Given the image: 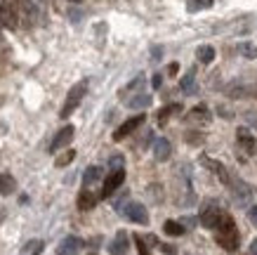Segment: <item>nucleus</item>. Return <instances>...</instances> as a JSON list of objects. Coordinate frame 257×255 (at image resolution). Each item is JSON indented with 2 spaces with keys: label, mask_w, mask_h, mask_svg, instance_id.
I'll use <instances>...</instances> for the list:
<instances>
[{
  "label": "nucleus",
  "mask_w": 257,
  "mask_h": 255,
  "mask_svg": "<svg viewBox=\"0 0 257 255\" xmlns=\"http://www.w3.org/2000/svg\"><path fill=\"white\" fill-rule=\"evenodd\" d=\"M163 229H165V234H170V236H182V234H184V224L175 222V220H168Z\"/></svg>",
  "instance_id": "21"
},
{
  "label": "nucleus",
  "mask_w": 257,
  "mask_h": 255,
  "mask_svg": "<svg viewBox=\"0 0 257 255\" xmlns=\"http://www.w3.org/2000/svg\"><path fill=\"white\" fill-rule=\"evenodd\" d=\"M196 57H198V62L210 64L212 59H215V50H212L210 45H201L198 47V52H196Z\"/></svg>",
  "instance_id": "20"
},
{
  "label": "nucleus",
  "mask_w": 257,
  "mask_h": 255,
  "mask_svg": "<svg viewBox=\"0 0 257 255\" xmlns=\"http://www.w3.org/2000/svg\"><path fill=\"white\" fill-rule=\"evenodd\" d=\"M73 3H78V0H73Z\"/></svg>",
  "instance_id": "35"
},
{
  "label": "nucleus",
  "mask_w": 257,
  "mask_h": 255,
  "mask_svg": "<svg viewBox=\"0 0 257 255\" xmlns=\"http://www.w3.org/2000/svg\"><path fill=\"white\" fill-rule=\"evenodd\" d=\"M161 83H163V78L156 73V76H154V80H151V85H154V88H161Z\"/></svg>",
  "instance_id": "31"
},
{
  "label": "nucleus",
  "mask_w": 257,
  "mask_h": 255,
  "mask_svg": "<svg viewBox=\"0 0 257 255\" xmlns=\"http://www.w3.org/2000/svg\"><path fill=\"white\" fill-rule=\"evenodd\" d=\"M144 123V114H137V116H133V118H127V121H125L123 125H120V128H118L116 132H113V139H123V137H127V135H130V132H135L137 130V128H140V125Z\"/></svg>",
  "instance_id": "6"
},
{
  "label": "nucleus",
  "mask_w": 257,
  "mask_h": 255,
  "mask_svg": "<svg viewBox=\"0 0 257 255\" xmlns=\"http://www.w3.org/2000/svg\"><path fill=\"white\" fill-rule=\"evenodd\" d=\"M97 206V194L92 192H80L78 194V208L80 210H90Z\"/></svg>",
  "instance_id": "16"
},
{
  "label": "nucleus",
  "mask_w": 257,
  "mask_h": 255,
  "mask_svg": "<svg viewBox=\"0 0 257 255\" xmlns=\"http://www.w3.org/2000/svg\"><path fill=\"white\" fill-rule=\"evenodd\" d=\"M177 111H179V104H168L165 109H161V111H158V123L165 125V121H168L172 114H177Z\"/></svg>",
  "instance_id": "22"
},
{
  "label": "nucleus",
  "mask_w": 257,
  "mask_h": 255,
  "mask_svg": "<svg viewBox=\"0 0 257 255\" xmlns=\"http://www.w3.org/2000/svg\"><path fill=\"white\" fill-rule=\"evenodd\" d=\"M177 69H179L177 64H170V66H168V71H170V76H175V73H177Z\"/></svg>",
  "instance_id": "33"
},
{
  "label": "nucleus",
  "mask_w": 257,
  "mask_h": 255,
  "mask_svg": "<svg viewBox=\"0 0 257 255\" xmlns=\"http://www.w3.org/2000/svg\"><path fill=\"white\" fill-rule=\"evenodd\" d=\"M224 217H226L224 210H219V208H205L201 213V224H203V227H208V229H217Z\"/></svg>",
  "instance_id": "5"
},
{
  "label": "nucleus",
  "mask_w": 257,
  "mask_h": 255,
  "mask_svg": "<svg viewBox=\"0 0 257 255\" xmlns=\"http://www.w3.org/2000/svg\"><path fill=\"white\" fill-rule=\"evenodd\" d=\"M179 88H182V93H184V95H194L196 93V76H194V71H189L187 76L179 80Z\"/></svg>",
  "instance_id": "19"
},
{
  "label": "nucleus",
  "mask_w": 257,
  "mask_h": 255,
  "mask_svg": "<svg viewBox=\"0 0 257 255\" xmlns=\"http://www.w3.org/2000/svg\"><path fill=\"white\" fill-rule=\"evenodd\" d=\"M43 253V241H31L24 248V255H40Z\"/></svg>",
  "instance_id": "25"
},
{
  "label": "nucleus",
  "mask_w": 257,
  "mask_h": 255,
  "mask_svg": "<svg viewBox=\"0 0 257 255\" xmlns=\"http://www.w3.org/2000/svg\"><path fill=\"white\" fill-rule=\"evenodd\" d=\"M161 248H163L165 253H170V255H172V253H175V248H172V246H161Z\"/></svg>",
  "instance_id": "34"
},
{
  "label": "nucleus",
  "mask_w": 257,
  "mask_h": 255,
  "mask_svg": "<svg viewBox=\"0 0 257 255\" xmlns=\"http://www.w3.org/2000/svg\"><path fill=\"white\" fill-rule=\"evenodd\" d=\"M125 182V173L123 170H113L109 178H106V182H104V187H101V196H111V194L116 192L118 187Z\"/></svg>",
  "instance_id": "8"
},
{
  "label": "nucleus",
  "mask_w": 257,
  "mask_h": 255,
  "mask_svg": "<svg viewBox=\"0 0 257 255\" xmlns=\"http://www.w3.org/2000/svg\"><path fill=\"white\" fill-rule=\"evenodd\" d=\"M203 165L210 170V173H215V175H217L224 185H231V182H229V173H226L224 165H222L219 161H212V158H208V156H203Z\"/></svg>",
  "instance_id": "12"
},
{
  "label": "nucleus",
  "mask_w": 257,
  "mask_h": 255,
  "mask_svg": "<svg viewBox=\"0 0 257 255\" xmlns=\"http://www.w3.org/2000/svg\"><path fill=\"white\" fill-rule=\"evenodd\" d=\"M241 52L245 54V57H250V59H252V57H257V47L250 45V43H243V45H241Z\"/></svg>",
  "instance_id": "27"
},
{
  "label": "nucleus",
  "mask_w": 257,
  "mask_h": 255,
  "mask_svg": "<svg viewBox=\"0 0 257 255\" xmlns=\"http://www.w3.org/2000/svg\"><path fill=\"white\" fill-rule=\"evenodd\" d=\"M212 8V0H189V12H198V10Z\"/></svg>",
  "instance_id": "24"
},
{
  "label": "nucleus",
  "mask_w": 257,
  "mask_h": 255,
  "mask_svg": "<svg viewBox=\"0 0 257 255\" xmlns=\"http://www.w3.org/2000/svg\"><path fill=\"white\" fill-rule=\"evenodd\" d=\"M85 93H87V80H80V83L73 85V88L69 90V95H66V102H64V109L59 111V116L69 118L71 114L78 109V104H80V100L85 97Z\"/></svg>",
  "instance_id": "2"
},
{
  "label": "nucleus",
  "mask_w": 257,
  "mask_h": 255,
  "mask_svg": "<svg viewBox=\"0 0 257 255\" xmlns=\"http://www.w3.org/2000/svg\"><path fill=\"white\" fill-rule=\"evenodd\" d=\"M15 189H17L15 178L8 175V173H0V196H10Z\"/></svg>",
  "instance_id": "14"
},
{
  "label": "nucleus",
  "mask_w": 257,
  "mask_h": 255,
  "mask_svg": "<svg viewBox=\"0 0 257 255\" xmlns=\"http://www.w3.org/2000/svg\"><path fill=\"white\" fill-rule=\"evenodd\" d=\"M80 248H83V241L78 236H66L57 248V255H78Z\"/></svg>",
  "instance_id": "10"
},
{
  "label": "nucleus",
  "mask_w": 257,
  "mask_h": 255,
  "mask_svg": "<svg viewBox=\"0 0 257 255\" xmlns=\"http://www.w3.org/2000/svg\"><path fill=\"white\" fill-rule=\"evenodd\" d=\"M135 243H137V250H140V255H149V248H147V241L142 239V236H135Z\"/></svg>",
  "instance_id": "28"
},
{
  "label": "nucleus",
  "mask_w": 257,
  "mask_h": 255,
  "mask_svg": "<svg viewBox=\"0 0 257 255\" xmlns=\"http://www.w3.org/2000/svg\"><path fill=\"white\" fill-rule=\"evenodd\" d=\"M101 175H104V170L99 168V165H90V168L83 173V182L85 185H94V182H99Z\"/></svg>",
  "instance_id": "18"
},
{
  "label": "nucleus",
  "mask_w": 257,
  "mask_h": 255,
  "mask_svg": "<svg viewBox=\"0 0 257 255\" xmlns=\"http://www.w3.org/2000/svg\"><path fill=\"white\" fill-rule=\"evenodd\" d=\"M71 139H73V125H64L62 130L55 135V139H52L50 151H59V149H64L66 144H71Z\"/></svg>",
  "instance_id": "7"
},
{
  "label": "nucleus",
  "mask_w": 257,
  "mask_h": 255,
  "mask_svg": "<svg viewBox=\"0 0 257 255\" xmlns=\"http://www.w3.org/2000/svg\"><path fill=\"white\" fill-rule=\"evenodd\" d=\"M109 165H111L113 170H123V168H120V165H123V156H111Z\"/></svg>",
  "instance_id": "29"
},
{
  "label": "nucleus",
  "mask_w": 257,
  "mask_h": 255,
  "mask_svg": "<svg viewBox=\"0 0 257 255\" xmlns=\"http://www.w3.org/2000/svg\"><path fill=\"white\" fill-rule=\"evenodd\" d=\"M250 255H257V239L250 243Z\"/></svg>",
  "instance_id": "32"
},
{
  "label": "nucleus",
  "mask_w": 257,
  "mask_h": 255,
  "mask_svg": "<svg viewBox=\"0 0 257 255\" xmlns=\"http://www.w3.org/2000/svg\"><path fill=\"white\" fill-rule=\"evenodd\" d=\"M0 24L5 26V29H17V24H19V12L12 3H0Z\"/></svg>",
  "instance_id": "4"
},
{
  "label": "nucleus",
  "mask_w": 257,
  "mask_h": 255,
  "mask_svg": "<svg viewBox=\"0 0 257 255\" xmlns=\"http://www.w3.org/2000/svg\"><path fill=\"white\" fill-rule=\"evenodd\" d=\"M73 158H76V151H73V149H69V151H64L62 156H57V165H59V168H64V165H69Z\"/></svg>",
  "instance_id": "26"
},
{
  "label": "nucleus",
  "mask_w": 257,
  "mask_h": 255,
  "mask_svg": "<svg viewBox=\"0 0 257 255\" xmlns=\"http://www.w3.org/2000/svg\"><path fill=\"white\" fill-rule=\"evenodd\" d=\"M127 248H130V239H127V234H125V232H118L116 239L111 241L109 253L111 255H125V253H127Z\"/></svg>",
  "instance_id": "11"
},
{
  "label": "nucleus",
  "mask_w": 257,
  "mask_h": 255,
  "mask_svg": "<svg viewBox=\"0 0 257 255\" xmlns=\"http://www.w3.org/2000/svg\"><path fill=\"white\" fill-rule=\"evenodd\" d=\"M170 154H172V144L165 137H161V139L154 142V156H156L158 161H168Z\"/></svg>",
  "instance_id": "13"
},
{
  "label": "nucleus",
  "mask_w": 257,
  "mask_h": 255,
  "mask_svg": "<svg viewBox=\"0 0 257 255\" xmlns=\"http://www.w3.org/2000/svg\"><path fill=\"white\" fill-rule=\"evenodd\" d=\"M238 142H241V147L248 151V154H257V139L255 137H250L245 130L238 132Z\"/></svg>",
  "instance_id": "17"
},
{
  "label": "nucleus",
  "mask_w": 257,
  "mask_h": 255,
  "mask_svg": "<svg viewBox=\"0 0 257 255\" xmlns=\"http://www.w3.org/2000/svg\"><path fill=\"white\" fill-rule=\"evenodd\" d=\"M250 199H252V189H250L245 182L236 180V185H234V203L243 208V206H248Z\"/></svg>",
  "instance_id": "9"
},
{
  "label": "nucleus",
  "mask_w": 257,
  "mask_h": 255,
  "mask_svg": "<svg viewBox=\"0 0 257 255\" xmlns=\"http://www.w3.org/2000/svg\"><path fill=\"white\" fill-rule=\"evenodd\" d=\"M187 118H189V123H210V111L205 107H196Z\"/></svg>",
  "instance_id": "15"
},
{
  "label": "nucleus",
  "mask_w": 257,
  "mask_h": 255,
  "mask_svg": "<svg viewBox=\"0 0 257 255\" xmlns=\"http://www.w3.org/2000/svg\"><path fill=\"white\" fill-rule=\"evenodd\" d=\"M120 213H123L130 222H137V224H147L149 222V213H147V208H144L142 203L130 201L127 206H123V208H120Z\"/></svg>",
  "instance_id": "3"
},
{
  "label": "nucleus",
  "mask_w": 257,
  "mask_h": 255,
  "mask_svg": "<svg viewBox=\"0 0 257 255\" xmlns=\"http://www.w3.org/2000/svg\"><path fill=\"white\" fill-rule=\"evenodd\" d=\"M151 104V95H137L130 100V107L133 109H142V107H149Z\"/></svg>",
  "instance_id": "23"
},
{
  "label": "nucleus",
  "mask_w": 257,
  "mask_h": 255,
  "mask_svg": "<svg viewBox=\"0 0 257 255\" xmlns=\"http://www.w3.org/2000/svg\"><path fill=\"white\" fill-rule=\"evenodd\" d=\"M248 217H250V222L257 227V206H250V210H248Z\"/></svg>",
  "instance_id": "30"
},
{
  "label": "nucleus",
  "mask_w": 257,
  "mask_h": 255,
  "mask_svg": "<svg viewBox=\"0 0 257 255\" xmlns=\"http://www.w3.org/2000/svg\"><path fill=\"white\" fill-rule=\"evenodd\" d=\"M215 241H217L219 246L224 248V250H236L238 248V229H236L234 220L226 215L224 220H222V224L217 227V236H215Z\"/></svg>",
  "instance_id": "1"
}]
</instances>
